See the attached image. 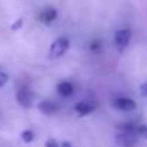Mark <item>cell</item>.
<instances>
[{
    "label": "cell",
    "instance_id": "obj_9",
    "mask_svg": "<svg viewBox=\"0 0 147 147\" xmlns=\"http://www.w3.org/2000/svg\"><path fill=\"white\" fill-rule=\"evenodd\" d=\"M38 108H39L40 113H43V114H46V115L55 114V113L58 111V105L53 104L52 101H42V102L38 105Z\"/></svg>",
    "mask_w": 147,
    "mask_h": 147
},
{
    "label": "cell",
    "instance_id": "obj_13",
    "mask_svg": "<svg viewBox=\"0 0 147 147\" xmlns=\"http://www.w3.org/2000/svg\"><path fill=\"white\" fill-rule=\"evenodd\" d=\"M90 51L94 52V53H98V52L101 51V43H100V42H92V43L90 45Z\"/></svg>",
    "mask_w": 147,
    "mask_h": 147
},
{
    "label": "cell",
    "instance_id": "obj_7",
    "mask_svg": "<svg viewBox=\"0 0 147 147\" xmlns=\"http://www.w3.org/2000/svg\"><path fill=\"white\" fill-rule=\"evenodd\" d=\"M56 91H58V94L61 97H71L74 94V85L71 82H68V81H62V82L58 84Z\"/></svg>",
    "mask_w": 147,
    "mask_h": 147
},
{
    "label": "cell",
    "instance_id": "obj_2",
    "mask_svg": "<svg viewBox=\"0 0 147 147\" xmlns=\"http://www.w3.org/2000/svg\"><path fill=\"white\" fill-rule=\"evenodd\" d=\"M130 40H131V32L128 29H120L114 35V45L118 49V52H123L128 46Z\"/></svg>",
    "mask_w": 147,
    "mask_h": 147
},
{
    "label": "cell",
    "instance_id": "obj_8",
    "mask_svg": "<svg viewBox=\"0 0 147 147\" xmlns=\"http://www.w3.org/2000/svg\"><path fill=\"white\" fill-rule=\"evenodd\" d=\"M56 16H58V13H56V10L55 9H45L40 15H39V19H40V22L42 23H46V25H49V23H52L55 19H56Z\"/></svg>",
    "mask_w": 147,
    "mask_h": 147
},
{
    "label": "cell",
    "instance_id": "obj_4",
    "mask_svg": "<svg viewBox=\"0 0 147 147\" xmlns=\"http://www.w3.org/2000/svg\"><path fill=\"white\" fill-rule=\"evenodd\" d=\"M137 136L133 133H125V131H118V134L115 136V143L120 147H133L137 141Z\"/></svg>",
    "mask_w": 147,
    "mask_h": 147
},
{
    "label": "cell",
    "instance_id": "obj_5",
    "mask_svg": "<svg viewBox=\"0 0 147 147\" xmlns=\"http://www.w3.org/2000/svg\"><path fill=\"white\" fill-rule=\"evenodd\" d=\"M16 100L23 108H30L33 105V94L28 88H20L16 94Z\"/></svg>",
    "mask_w": 147,
    "mask_h": 147
},
{
    "label": "cell",
    "instance_id": "obj_3",
    "mask_svg": "<svg viewBox=\"0 0 147 147\" xmlns=\"http://www.w3.org/2000/svg\"><path fill=\"white\" fill-rule=\"evenodd\" d=\"M113 107L118 111H123V113H128V111H133L136 110V102L131 100V98H127V97H118L113 101Z\"/></svg>",
    "mask_w": 147,
    "mask_h": 147
},
{
    "label": "cell",
    "instance_id": "obj_12",
    "mask_svg": "<svg viewBox=\"0 0 147 147\" xmlns=\"http://www.w3.org/2000/svg\"><path fill=\"white\" fill-rule=\"evenodd\" d=\"M7 81H9V75H7L6 72L0 71V88H2V87H5V85L7 84Z\"/></svg>",
    "mask_w": 147,
    "mask_h": 147
},
{
    "label": "cell",
    "instance_id": "obj_1",
    "mask_svg": "<svg viewBox=\"0 0 147 147\" xmlns=\"http://www.w3.org/2000/svg\"><path fill=\"white\" fill-rule=\"evenodd\" d=\"M68 48H69V39L65 36H61L51 45L49 55H51V58H61L68 51Z\"/></svg>",
    "mask_w": 147,
    "mask_h": 147
},
{
    "label": "cell",
    "instance_id": "obj_11",
    "mask_svg": "<svg viewBox=\"0 0 147 147\" xmlns=\"http://www.w3.org/2000/svg\"><path fill=\"white\" fill-rule=\"evenodd\" d=\"M136 134L138 138H147V125H137V130H136Z\"/></svg>",
    "mask_w": 147,
    "mask_h": 147
},
{
    "label": "cell",
    "instance_id": "obj_15",
    "mask_svg": "<svg viewBox=\"0 0 147 147\" xmlns=\"http://www.w3.org/2000/svg\"><path fill=\"white\" fill-rule=\"evenodd\" d=\"M22 25H23V20H22V19H19V20H18V22H16V23L12 26V30H18V29L22 26Z\"/></svg>",
    "mask_w": 147,
    "mask_h": 147
},
{
    "label": "cell",
    "instance_id": "obj_16",
    "mask_svg": "<svg viewBox=\"0 0 147 147\" xmlns=\"http://www.w3.org/2000/svg\"><path fill=\"white\" fill-rule=\"evenodd\" d=\"M61 147H72V144L69 143V141H65V143H62V146Z\"/></svg>",
    "mask_w": 147,
    "mask_h": 147
},
{
    "label": "cell",
    "instance_id": "obj_10",
    "mask_svg": "<svg viewBox=\"0 0 147 147\" xmlns=\"http://www.w3.org/2000/svg\"><path fill=\"white\" fill-rule=\"evenodd\" d=\"M20 138H22V141H23V143L29 144V143H32V141L35 140V133H33L32 130H25V131H22Z\"/></svg>",
    "mask_w": 147,
    "mask_h": 147
},
{
    "label": "cell",
    "instance_id": "obj_6",
    "mask_svg": "<svg viewBox=\"0 0 147 147\" xmlns=\"http://www.w3.org/2000/svg\"><path fill=\"white\" fill-rule=\"evenodd\" d=\"M94 104H90L87 101H80L75 104V107H74V110H75V113L81 117H85V115H90L92 111H94Z\"/></svg>",
    "mask_w": 147,
    "mask_h": 147
},
{
    "label": "cell",
    "instance_id": "obj_14",
    "mask_svg": "<svg viewBox=\"0 0 147 147\" xmlns=\"http://www.w3.org/2000/svg\"><path fill=\"white\" fill-rule=\"evenodd\" d=\"M45 147H61V146L56 143V140H53V138H49V140H46V143H45Z\"/></svg>",
    "mask_w": 147,
    "mask_h": 147
}]
</instances>
